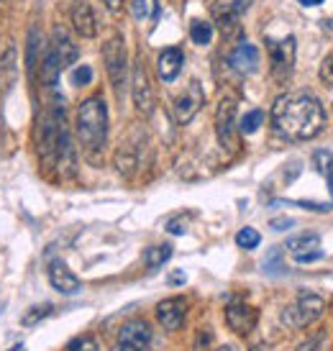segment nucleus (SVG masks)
<instances>
[{
    "label": "nucleus",
    "mask_w": 333,
    "mask_h": 351,
    "mask_svg": "<svg viewBox=\"0 0 333 351\" xmlns=\"http://www.w3.org/2000/svg\"><path fill=\"white\" fill-rule=\"evenodd\" d=\"M325 126L323 106L310 93H287L272 106V128L287 141L318 136Z\"/></svg>",
    "instance_id": "f257e3e1"
},
{
    "label": "nucleus",
    "mask_w": 333,
    "mask_h": 351,
    "mask_svg": "<svg viewBox=\"0 0 333 351\" xmlns=\"http://www.w3.org/2000/svg\"><path fill=\"white\" fill-rule=\"evenodd\" d=\"M77 138L88 156H100V152L108 144V106L100 95H92L79 103Z\"/></svg>",
    "instance_id": "f03ea898"
},
{
    "label": "nucleus",
    "mask_w": 333,
    "mask_h": 351,
    "mask_svg": "<svg viewBox=\"0 0 333 351\" xmlns=\"http://www.w3.org/2000/svg\"><path fill=\"white\" fill-rule=\"evenodd\" d=\"M325 311V300L315 293H300L293 305H287L282 311V321L290 328H305L313 321H318Z\"/></svg>",
    "instance_id": "7ed1b4c3"
},
{
    "label": "nucleus",
    "mask_w": 333,
    "mask_h": 351,
    "mask_svg": "<svg viewBox=\"0 0 333 351\" xmlns=\"http://www.w3.org/2000/svg\"><path fill=\"white\" fill-rule=\"evenodd\" d=\"M103 62H106V72H108L110 77V85L116 88V93H121L128 77V54L121 34L108 36V41L103 44Z\"/></svg>",
    "instance_id": "20e7f679"
},
{
    "label": "nucleus",
    "mask_w": 333,
    "mask_h": 351,
    "mask_svg": "<svg viewBox=\"0 0 333 351\" xmlns=\"http://www.w3.org/2000/svg\"><path fill=\"white\" fill-rule=\"evenodd\" d=\"M203 103H206V95H203L200 82H197V80H190V82H187V88L182 90V93L175 98V103H172L175 121L180 123V126L190 123V121L197 116V110L203 108Z\"/></svg>",
    "instance_id": "39448f33"
},
{
    "label": "nucleus",
    "mask_w": 333,
    "mask_h": 351,
    "mask_svg": "<svg viewBox=\"0 0 333 351\" xmlns=\"http://www.w3.org/2000/svg\"><path fill=\"white\" fill-rule=\"evenodd\" d=\"M269 59H272V77L277 82H287L295 67V39L287 36L284 41H267Z\"/></svg>",
    "instance_id": "423d86ee"
},
{
    "label": "nucleus",
    "mask_w": 333,
    "mask_h": 351,
    "mask_svg": "<svg viewBox=\"0 0 333 351\" xmlns=\"http://www.w3.org/2000/svg\"><path fill=\"white\" fill-rule=\"evenodd\" d=\"M131 95H134V106H136V110L141 116H151V113H154V90H151L147 67H144L141 59L134 62V72H131Z\"/></svg>",
    "instance_id": "0eeeda50"
},
{
    "label": "nucleus",
    "mask_w": 333,
    "mask_h": 351,
    "mask_svg": "<svg viewBox=\"0 0 333 351\" xmlns=\"http://www.w3.org/2000/svg\"><path fill=\"white\" fill-rule=\"evenodd\" d=\"M216 134L223 149L234 152L236 149V100L223 98L216 110Z\"/></svg>",
    "instance_id": "6e6552de"
},
{
    "label": "nucleus",
    "mask_w": 333,
    "mask_h": 351,
    "mask_svg": "<svg viewBox=\"0 0 333 351\" xmlns=\"http://www.w3.org/2000/svg\"><path fill=\"white\" fill-rule=\"evenodd\" d=\"M118 346H123L128 351H147L151 346V328L147 321H128L123 323V328L118 331Z\"/></svg>",
    "instance_id": "1a4fd4ad"
},
{
    "label": "nucleus",
    "mask_w": 333,
    "mask_h": 351,
    "mask_svg": "<svg viewBox=\"0 0 333 351\" xmlns=\"http://www.w3.org/2000/svg\"><path fill=\"white\" fill-rule=\"evenodd\" d=\"M47 274H49V282H51V287H54L57 293L77 295L79 290H82V282L77 280V274L72 272V269H69L62 259H54V262H49V269H47Z\"/></svg>",
    "instance_id": "9d476101"
},
{
    "label": "nucleus",
    "mask_w": 333,
    "mask_h": 351,
    "mask_svg": "<svg viewBox=\"0 0 333 351\" xmlns=\"http://www.w3.org/2000/svg\"><path fill=\"white\" fill-rule=\"evenodd\" d=\"M187 302L185 298H166L157 305V321L166 331H177L185 323Z\"/></svg>",
    "instance_id": "9b49d317"
},
{
    "label": "nucleus",
    "mask_w": 333,
    "mask_h": 351,
    "mask_svg": "<svg viewBox=\"0 0 333 351\" xmlns=\"http://www.w3.org/2000/svg\"><path fill=\"white\" fill-rule=\"evenodd\" d=\"M225 321H228V326H231V331H236L238 336H246V333L254 328L256 311L251 308V305L236 300L225 308Z\"/></svg>",
    "instance_id": "f8f14e48"
},
{
    "label": "nucleus",
    "mask_w": 333,
    "mask_h": 351,
    "mask_svg": "<svg viewBox=\"0 0 333 351\" xmlns=\"http://www.w3.org/2000/svg\"><path fill=\"white\" fill-rule=\"evenodd\" d=\"M72 26L77 31L82 39H92L95 34H98V21H95V10L90 8L85 0H77L75 5H72Z\"/></svg>",
    "instance_id": "ddd939ff"
},
{
    "label": "nucleus",
    "mask_w": 333,
    "mask_h": 351,
    "mask_svg": "<svg viewBox=\"0 0 333 351\" xmlns=\"http://www.w3.org/2000/svg\"><path fill=\"white\" fill-rule=\"evenodd\" d=\"M182 64H185V54L182 49H177V47H166L162 54H159V77L162 82H175L180 77V72H182Z\"/></svg>",
    "instance_id": "4468645a"
},
{
    "label": "nucleus",
    "mask_w": 333,
    "mask_h": 351,
    "mask_svg": "<svg viewBox=\"0 0 333 351\" xmlns=\"http://www.w3.org/2000/svg\"><path fill=\"white\" fill-rule=\"evenodd\" d=\"M51 49H54V54H57L59 64H62V69L72 67L75 62H77L79 57V49L72 44V39L67 36V31L64 29H54V36H51Z\"/></svg>",
    "instance_id": "2eb2a0df"
},
{
    "label": "nucleus",
    "mask_w": 333,
    "mask_h": 351,
    "mask_svg": "<svg viewBox=\"0 0 333 351\" xmlns=\"http://www.w3.org/2000/svg\"><path fill=\"white\" fill-rule=\"evenodd\" d=\"M231 67L238 72V75H251L259 67V49L251 47V44H238L234 51H231Z\"/></svg>",
    "instance_id": "dca6fc26"
},
{
    "label": "nucleus",
    "mask_w": 333,
    "mask_h": 351,
    "mask_svg": "<svg viewBox=\"0 0 333 351\" xmlns=\"http://www.w3.org/2000/svg\"><path fill=\"white\" fill-rule=\"evenodd\" d=\"M41 82L47 85V88H54L59 80V72H62V64H59L57 54H54V49H47L44 51V57H41Z\"/></svg>",
    "instance_id": "f3484780"
},
{
    "label": "nucleus",
    "mask_w": 333,
    "mask_h": 351,
    "mask_svg": "<svg viewBox=\"0 0 333 351\" xmlns=\"http://www.w3.org/2000/svg\"><path fill=\"white\" fill-rule=\"evenodd\" d=\"M287 249L295 254H305V252H315L318 246H321V236L318 234H300V236H293L290 241H287Z\"/></svg>",
    "instance_id": "a211bd4d"
},
{
    "label": "nucleus",
    "mask_w": 333,
    "mask_h": 351,
    "mask_svg": "<svg viewBox=\"0 0 333 351\" xmlns=\"http://www.w3.org/2000/svg\"><path fill=\"white\" fill-rule=\"evenodd\" d=\"M39 49H41V34L39 29H31L29 34V47H26V67H29V77L36 75V67H39Z\"/></svg>",
    "instance_id": "6ab92c4d"
},
{
    "label": "nucleus",
    "mask_w": 333,
    "mask_h": 351,
    "mask_svg": "<svg viewBox=\"0 0 333 351\" xmlns=\"http://www.w3.org/2000/svg\"><path fill=\"white\" fill-rule=\"evenodd\" d=\"M172 259V246L169 244H157V246H149L147 252H144V262H147L149 269H157L162 267L164 262Z\"/></svg>",
    "instance_id": "aec40b11"
},
{
    "label": "nucleus",
    "mask_w": 333,
    "mask_h": 351,
    "mask_svg": "<svg viewBox=\"0 0 333 351\" xmlns=\"http://www.w3.org/2000/svg\"><path fill=\"white\" fill-rule=\"evenodd\" d=\"M190 39L195 41L197 47H206V44H210V39H213V26H210L208 21H193V26H190Z\"/></svg>",
    "instance_id": "412c9836"
},
{
    "label": "nucleus",
    "mask_w": 333,
    "mask_h": 351,
    "mask_svg": "<svg viewBox=\"0 0 333 351\" xmlns=\"http://www.w3.org/2000/svg\"><path fill=\"white\" fill-rule=\"evenodd\" d=\"M264 123V110H259V108H254V110H249L244 118H241V123H238V131L241 134H254L256 128Z\"/></svg>",
    "instance_id": "4be33fe9"
},
{
    "label": "nucleus",
    "mask_w": 333,
    "mask_h": 351,
    "mask_svg": "<svg viewBox=\"0 0 333 351\" xmlns=\"http://www.w3.org/2000/svg\"><path fill=\"white\" fill-rule=\"evenodd\" d=\"M259 241H262V236H259V231L256 228H241L238 234H236V244L241 246V249H246V252H251V249H256L259 246Z\"/></svg>",
    "instance_id": "5701e85b"
},
{
    "label": "nucleus",
    "mask_w": 333,
    "mask_h": 351,
    "mask_svg": "<svg viewBox=\"0 0 333 351\" xmlns=\"http://www.w3.org/2000/svg\"><path fill=\"white\" fill-rule=\"evenodd\" d=\"M51 313H54V305H51V302H44V305L31 308V311L21 318V323H23V326H36V323L44 321V318H47V315H51Z\"/></svg>",
    "instance_id": "b1692460"
},
{
    "label": "nucleus",
    "mask_w": 333,
    "mask_h": 351,
    "mask_svg": "<svg viewBox=\"0 0 333 351\" xmlns=\"http://www.w3.org/2000/svg\"><path fill=\"white\" fill-rule=\"evenodd\" d=\"M218 26L225 36H231L236 29H238V13H234V8L228 10H218Z\"/></svg>",
    "instance_id": "393cba45"
},
{
    "label": "nucleus",
    "mask_w": 333,
    "mask_h": 351,
    "mask_svg": "<svg viewBox=\"0 0 333 351\" xmlns=\"http://www.w3.org/2000/svg\"><path fill=\"white\" fill-rule=\"evenodd\" d=\"M67 351H100L95 336H79L75 341H69Z\"/></svg>",
    "instance_id": "a878e982"
},
{
    "label": "nucleus",
    "mask_w": 333,
    "mask_h": 351,
    "mask_svg": "<svg viewBox=\"0 0 333 351\" xmlns=\"http://www.w3.org/2000/svg\"><path fill=\"white\" fill-rule=\"evenodd\" d=\"M90 80H92V69H90L88 64H82V67H77L75 72H72V82H75L77 88L90 85Z\"/></svg>",
    "instance_id": "bb28decb"
},
{
    "label": "nucleus",
    "mask_w": 333,
    "mask_h": 351,
    "mask_svg": "<svg viewBox=\"0 0 333 351\" xmlns=\"http://www.w3.org/2000/svg\"><path fill=\"white\" fill-rule=\"evenodd\" d=\"M280 267H282V249L277 246V249H272V252L267 254L264 269H267V272H275V269H280Z\"/></svg>",
    "instance_id": "cd10ccee"
},
{
    "label": "nucleus",
    "mask_w": 333,
    "mask_h": 351,
    "mask_svg": "<svg viewBox=\"0 0 333 351\" xmlns=\"http://www.w3.org/2000/svg\"><path fill=\"white\" fill-rule=\"evenodd\" d=\"M321 80H323L328 88H333V51L323 59V64H321Z\"/></svg>",
    "instance_id": "c85d7f7f"
},
{
    "label": "nucleus",
    "mask_w": 333,
    "mask_h": 351,
    "mask_svg": "<svg viewBox=\"0 0 333 351\" xmlns=\"http://www.w3.org/2000/svg\"><path fill=\"white\" fill-rule=\"evenodd\" d=\"M131 13H134V19H136V21L147 19V13H149L147 0H134V3H131Z\"/></svg>",
    "instance_id": "c756f323"
},
{
    "label": "nucleus",
    "mask_w": 333,
    "mask_h": 351,
    "mask_svg": "<svg viewBox=\"0 0 333 351\" xmlns=\"http://www.w3.org/2000/svg\"><path fill=\"white\" fill-rule=\"evenodd\" d=\"M323 256L321 249H315V252H305V254H295V262L297 264H310V262H318Z\"/></svg>",
    "instance_id": "7c9ffc66"
},
{
    "label": "nucleus",
    "mask_w": 333,
    "mask_h": 351,
    "mask_svg": "<svg viewBox=\"0 0 333 351\" xmlns=\"http://www.w3.org/2000/svg\"><path fill=\"white\" fill-rule=\"evenodd\" d=\"M315 162H318V169H321V172H328L333 156L328 154V152H315Z\"/></svg>",
    "instance_id": "2f4dec72"
},
{
    "label": "nucleus",
    "mask_w": 333,
    "mask_h": 351,
    "mask_svg": "<svg viewBox=\"0 0 333 351\" xmlns=\"http://www.w3.org/2000/svg\"><path fill=\"white\" fill-rule=\"evenodd\" d=\"M293 226V218H277V221H272V228L275 231H287Z\"/></svg>",
    "instance_id": "473e14b6"
},
{
    "label": "nucleus",
    "mask_w": 333,
    "mask_h": 351,
    "mask_svg": "<svg viewBox=\"0 0 333 351\" xmlns=\"http://www.w3.org/2000/svg\"><path fill=\"white\" fill-rule=\"evenodd\" d=\"M103 5H106L110 13H121V10H123V0H103Z\"/></svg>",
    "instance_id": "72a5a7b5"
},
{
    "label": "nucleus",
    "mask_w": 333,
    "mask_h": 351,
    "mask_svg": "<svg viewBox=\"0 0 333 351\" xmlns=\"http://www.w3.org/2000/svg\"><path fill=\"white\" fill-rule=\"evenodd\" d=\"M208 343H210V333H203L200 339H197V343H195V351H210L208 349Z\"/></svg>",
    "instance_id": "f704fd0d"
},
{
    "label": "nucleus",
    "mask_w": 333,
    "mask_h": 351,
    "mask_svg": "<svg viewBox=\"0 0 333 351\" xmlns=\"http://www.w3.org/2000/svg\"><path fill=\"white\" fill-rule=\"evenodd\" d=\"M169 285H185V272H172V274H169Z\"/></svg>",
    "instance_id": "c9c22d12"
},
{
    "label": "nucleus",
    "mask_w": 333,
    "mask_h": 351,
    "mask_svg": "<svg viewBox=\"0 0 333 351\" xmlns=\"http://www.w3.org/2000/svg\"><path fill=\"white\" fill-rule=\"evenodd\" d=\"M231 8H234V13H241V10L249 8V0H234V5H231Z\"/></svg>",
    "instance_id": "e433bc0d"
},
{
    "label": "nucleus",
    "mask_w": 333,
    "mask_h": 351,
    "mask_svg": "<svg viewBox=\"0 0 333 351\" xmlns=\"http://www.w3.org/2000/svg\"><path fill=\"white\" fill-rule=\"evenodd\" d=\"M166 231H169V234H185V228H182V223H177V221H172V223L166 226Z\"/></svg>",
    "instance_id": "4c0bfd02"
},
{
    "label": "nucleus",
    "mask_w": 333,
    "mask_h": 351,
    "mask_svg": "<svg viewBox=\"0 0 333 351\" xmlns=\"http://www.w3.org/2000/svg\"><path fill=\"white\" fill-rule=\"evenodd\" d=\"M325 175H328V190H331V197H333V162H331V167H328V172H325Z\"/></svg>",
    "instance_id": "58836bf2"
},
{
    "label": "nucleus",
    "mask_w": 333,
    "mask_h": 351,
    "mask_svg": "<svg viewBox=\"0 0 333 351\" xmlns=\"http://www.w3.org/2000/svg\"><path fill=\"white\" fill-rule=\"evenodd\" d=\"M318 3H323V0H300V5H318Z\"/></svg>",
    "instance_id": "ea45409f"
},
{
    "label": "nucleus",
    "mask_w": 333,
    "mask_h": 351,
    "mask_svg": "<svg viewBox=\"0 0 333 351\" xmlns=\"http://www.w3.org/2000/svg\"><path fill=\"white\" fill-rule=\"evenodd\" d=\"M218 351H236L234 346H218Z\"/></svg>",
    "instance_id": "a19ab883"
},
{
    "label": "nucleus",
    "mask_w": 333,
    "mask_h": 351,
    "mask_svg": "<svg viewBox=\"0 0 333 351\" xmlns=\"http://www.w3.org/2000/svg\"><path fill=\"white\" fill-rule=\"evenodd\" d=\"M251 351H269L267 346H251Z\"/></svg>",
    "instance_id": "79ce46f5"
},
{
    "label": "nucleus",
    "mask_w": 333,
    "mask_h": 351,
    "mask_svg": "<svg viewBox=\"0 0 333 351\" xmlns=\"http://www.w3.org/2000/svg\"><path fill=\"white\" fill-rule=\"evenodd\" d=\"M325 29H331V31H333V19H331V21H325Z\"/></svg>",
    "instance_id": "37998d69"
},
{
    "label": "nucleus",
    "mask_w": 333,
    "mask_h": 351,
    "mask_svg": "<svg viewBox=\"0 0 333 351\" xmlns=\"http://www.w3.org/2000/svg\"><path fill=\"white\" fill-rule=\"evenodd\" d=\"M110 351H128V349H123V346H116V349H110Z\"/></svg>",
    "instance_id": "c03bdc74"
}]
</instances>
